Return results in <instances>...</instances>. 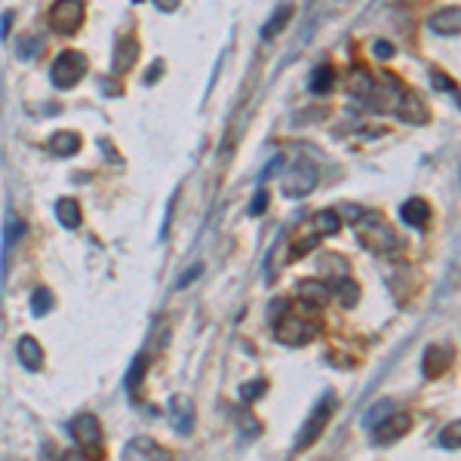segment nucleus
Returning <instances> with one entry per match:
<instances>
[{
	"mask_svg": "<svg viewBox=\"0 0 461 461\" xmlns=\"http://www.w3.org/2000/svg\"><path fill=\"white\" fill-rule=\"evenodd\" d=\"M154 6L163 13H173V10H179V0H154Z\"/></svg>",
	"mask_w": 461,
	"mask_h": 461,
	"instance_id": "nucleus-37",
	"label": "nucleus"
},
{
	"mask_svg": "<svg viewBox=\"0 0 461 461\" xmlns=\"http://www.w3.org/2000/svg\"><path fill=\"white\" fill-rule=\"evenodd\" d=\"M52 308V292L47 286H37L31 292V314L34 317H43Z\"/></svg>",
	"mask_w": 461,
	"mask_h": 461,
	"instance_id": "nucleus-25",
	"label": "nucleus"
},
{
	"mask_svg": "<svg viewBox=\"0 0 461 461\" xmlns=\"http://www.w3.org/2000/svg\"><path fill=\"white\" fill-rule=\"evenodd\" d=\"M329 296H332V289L320 280H301L298 283V298H301V305H308V308H323L326 301H329Z\"/></svg>",
	"mask_w": 461,
	"mask_h": 461,
	"instance_id": "nucleus-12",
	"label": "nucleus"
},
{
	"mask_svg": "<svg viewBox=\"0 0 461 461\" xmlns=\"http://www.w3.org/2000/svg\"><path fill=\"white\" fill-rule=\"evenodd\" d=\"M83 0H56L49 10V25L56 34H74L83 25Z\"/></svg>",
	"mask_w": 461,
	"mask_h": 461,
	"instance_id": "nucleus-6",
	"label": "nucleus"
},
{
	"mask_svg": "<svg viewBox=\"0 0 461 461\" xmlns=\"http://www.w3.org/2000/svg\"><path fill=\"white\" fill-rule=\"evenodd\" d=\"M372 52H375L378 59H391L394 56V47L387 40H375V43H372Z\"/></svg>",
	"mask_w": 461,
	"mask_h": 461,
	"instance_id": "nucleus-33",
	"label": "nucleus"
},
{
	"mask_svg": "<svg viewBox=\"0 0 461 461\" xmlns=\"http://www.w3.org/2000/svg\"><path fill=\"white\" fill-rule=\"evenodd\" d=\"M317 335H320V320H308V317H298V314H289V311L274 323V339L289 344V348L314 342Z\"/></svg>",
	"mask_w": 461,
	"mask_h": 461,
	"instance_id": "nucleus-2",
	"label": "nucleus"
},
{
	"mask_svg": "<svg viewBox=\"0 0 461 461\" xmlns=\"http://www.w3.org/2000/svg\"><path fill=\"white\" fill-rule=\"evenodd\" d=\"M71 437L81 443L83 449H99L102 446V424L93 412H81L71 421Z\"/></svg>",
	"mask_w": 461,
	"mask_h": 461,
	"instance_id": "nucleus-8",
	"label": "nucleus"
},
{
	"mask_svg": "<svg viewBox=\"0 0 461 461\" xmlns=\"http://www.w3.org/2000/svg\"><path fill=\"white\" fill-rule=\"evenodd\" d=\"M354 228H357L360 243L366 246L369 252H391V250H397V237H394L391 225H387L381 216H375V212L363 209L360 218L354 221Z\"/></svg>",
	"mask_w": 461,
	"mask_h": 461,
	"instance_id": "nucleus-1",
	"label": "nucleus"
},
{
	"mask_svg": "<svg viewBox=\"0 0 461 461\" xmlns=\"http://www.w3.org/2000/svg\"><path fill=\"white\" fill-rule=\"evenodd\" d=\"M332 289L339 292V298H342V305H344V308H351V305H357V301H360V289H357V283L348 280V277H342Z\"/></svg>",
	"mask_w": 461,
	"mask_h": 461,
	"instance_id": "nucleus-24",
	"label": "nucleus"
},
{
	"mask_svg": "<svg viewBox=\"0 0 461 461\" xmlns=\"http://www.w3.org/2000/svg\"><path fill=\"white\" fill-rule=\"evenodd\" d=\"M317 182H320V170H317V163L296 161L289 166L286 179H283V194H286V197H305V194H311L317 188Z\"/></svg>",
	"mask_w": 461,
	"mask_h": 461,
	"instance_id": "nucleus-5",
	"label": "nucleus"
},
{
	"mask_svg": "<svg viewBox=\"0 0 461 461\" xmlns=\"http://www.w3.org/2000/svg\"><path fill=\"white\" fill-rule=\"evenodd\" d=\"M49 151L56 157H74L81 151V136L77 132H56V136H49Z\"/></svg>",
	"mask_w": 461,
	"mask_h": 461,
	"instance_id": "nucleus-17",
	"label": "nucleus"
},
{
	"mask_svg": "<svg viewBox=\"0 0 461 461\" xmlns=\"http://www.w3.org/2000/svg\"><path fill=\"white\" fill-rule=\"evenodd\" d=\"M264 209H268V191L259 188V191H255V197H252V203H250V216H262Z\"/></svg>",
	"mask_w": 461,
	"mask_h": 461,
	"instance_id": "nucleus-31",
	"label": "nucleus"
},
{
	"mask_svg": "<svg viewBox=\"0 0 461 461\" xmlns=\"http://www.w3.org/2000/svg\"><path fill=\"white\" fill-rule=\"evenodd\" d=\"M56 218L62 221V228H77L81 225V203H77L74 197H62L56 200Z\"/></svg>",
	"mask_w": 461,
	"mask_h": 461,
	"instance_id": "nucleus-18",
	"label": "nucleus"
},
{
	"mask_svg": "<svg viewBox=\"0 0 461 461\" xmlns=\"http://www.w3.org/2000/svg\"><path fill=\"white\" fill-rule=\"evenodd\" d=\"M428 28L437 34H446V37H455L461 31V10L458 6H449V10H440L428 19Z\"/></svg>",
	"mask_w": 461,
	"mask_h": 461,
	"instance_id": "nucleus-11",
	"label": "nucleus"
},
{
	"mask_svg": "<svg viewBox=\"0 0 461 461\" xmlns=\"http://www.w3.org/2000/svg\"><path fill=\"white\" fill-rule=\"evenodd\" d=\"M264 391H268V381L255 378V381H246L240 387V397H243V403H255L259 397H264Z\"/></svg>",
	"mask_w": 461,
	"mask_h": 461,
	"instance_id": "nucleus-27",
	"label": "nucleus"
},
{
	"mask_svg": "<svg viewBox=\"0 0 461 461\" xmlns=\"http://www.w3.org/2000/svg\"><path fill=\"white\" fill-rule=\"evenodd\" d=\"M102 90L108 93V95H120V86L114 83V81H102Z\"/></svg>",
	"mask_w": 461,
	"mask_h": 461,
	"instance_id": "nucleus-40",
	"label": "nucleus"
},
{
	"mask_svg": "<svg viewBox=\"0 0 461 461\" xmlns=\"http://www.w3.org/2000/svg\"><path fill=\"white\" fill-rule=\"evenodd\" d=\"M83 74H86V56L77 49H65L49 68V81L56 90H71L74 83H81Z\"/></svg>",
	"mask_w": 461,
	"mask_h": 461,
	"instance_id": "nucleus-4",
	"label": "nucleus"
},
{
	"mask_svg": "<svg viewBox=\"0 0 461 461\" xmlns=\"http://www.w3.org/2000/svg\"><path fill=\"white\" fill-rule=\"evenodd\" d=\"M19 360H22L25 369L37 372L43 366V348H40V342L31 339V335H25V339L19 342Z\"/></svg>",
	"mask_w": 461,
	"mask_h": 461,
	"instance_id": "nucleus-16",
	"label": "nucleus"
},
{
	"mask_svg": "<svg viewBox=\"0 0 461 461\" xmlns=\"http://www.w3.org/2000/svg\"><path fill=\"white\" fill-rule=\"evenodd\" d=\"M314 228L320 230V234H339V228H342L339 212H332V209L317 212V216H314Z\"/></svg>",
	"mask_w": 461,
	"mask_h": 461,
	"instance_id": "nucleus-23",
	"label": "nucleus"
},
{
	"mask_svg": "<svg viewBox=\"0 0 461 461\" xmlns=\"http://www.w3.org/2000/svg\"><path fill=\"white\" fill-rule=\"evenodd\" d=\"M10 28H13V13H4L0 16V37L6 40V34H10Z\"/></svg>",
	"mask_w": 461,
	"mask_h": 461,
	"instance_id": "nucleus-36",
	"label": "nucleus"
},
{
	"mask_svg": "<svg viewBox=\"0 0 461 461\" xmlns=\"http://www.w3.org/2000/svg\"><path fill=\"white\" fill-rule=\"evenodd\" d=\"M170 412H173V428L179 433H191L194 431V403H191V397L175 394L170 400Z\"/></svg>",
	"mask_w": 461,
	"mask_h": 461,
	"instance_id": "nucleus-10",
	"label": "nucleus"
},
{
	"mask_svg": "<svg viewBox=\"0 0 461 461\" xmlns=\"http://www.w3.org/2000/svg\"><path fill=\"white\" fill-rule=\"evenodd\" d=\"M449 357H452V354L446 348H437V344L428 348V351H424V363H421L424 375H428V378H440L443 372L449 369Z\"/></svg>",
	"mask_w": 461,
	"mask_h": 461,
	"instance_id": "nucleus-14",
	"label": "nucleus"
},
{
	"mask_svg": "<svg viewBox=\"0 0 461 461\" xmlns=\"http://www.w3.org/2000/svg\"><path fill=\"white\" fill-rule=\"evenodd\" d=\"M139 59V43L132 37H120L114 43V56H111V71L114 74H127Z\"/></svg>",
	"mask_w": 461,
	"mask_h": 461,
	"instance_id": "nucleus-9",
	"label": "nucleus"
},
{
	"mask_svg": "<svg viewBox=\"0 0 461 461\" xmlns=\"http://www.w3.org/2000/svg\"><path fill=\"white\" fill-rule=\"evenodd\" d=\"M280 166H283V157L277 154V157H274V161H268V166H264V173H262V182H264V179H271L274 173H280Z\"/></svg>",
	"mask_w": 461,
	"mask_h": 461,
	"instance_id": "nucleus-35",
	"label": "nucleus"
},
{
	"mask_svg": "<svg viewBox=\"0 0 461 461\" xmlns=\"http://www.w3.org/2000/svg\"><path fill=\"white\" fill-rule=\"evenodd\" d=\"M200 274H203V268H200V264H194V268H191L188 274H182V277H179V283H175V286H179V289H185V286H188V283H191L194 277H200Z\"/></svg>",
	"mask_w": 461,
	"mask_h": 461,
	"instance_id": "nucleus-34",
	"label": "nucleus"
},
{
	"mask_svg": "<svg viewBox=\"0 0 461 461\" xmlns=\"http://www.w3.org/2000/svg\"><path fill=\"white\" fill-rule=\"evenodd\" d=\"M458 431H461V424L458 421H452L446 431H443V437H440V446H446V449H452V452H458Z\"/></svg>",
	"mask_w": 461,
	"mask_h": 461,
	"instance_id": "nucleus-30",
	"label": "nucleus"
},
{
	"mask_svg": "<svg viewBox=\"0 0 461 461\" xmlns=\"http://www.w3.org/2000/svg\"><path fill=\"white\" fill-rule=\"evenodd\" d=\"M391 412H394V400H378V403H372V406H369V412H366V415H363V424H366V428L372 431L375 424L385 421Z\"/></svg>",
	"mask_w": 461,
	"mask_h": 461,
	"instance_id": "nucleus-21",
	"label": "nucleus"
},
{
	"mask_svg": "<svg viewBox=\"0 0 461 461\" xmlns=\"http://www.w3.org/2000/svg\"><path fill=\"white\" fill-rule=\"evenodd\" d=\"M409 428H412V419L406 412H391L387 415L385 421L381 424H375V433H372V443H375V446H391V443H397L403 437V433H409Z\"/></svg>",
	"mask_w": 461,
	"mask_h": 461,
	"instance_id": "nucleus-7",
	"label": "nucleus"
},
{
	"mask_svg": "<svg viewBox=\"0 0 461 461\" xmlns=\"http://www.w3.org/2000/svg\"><path fill=\"white\" fill-rule=\"evenodd\" d=\"M289 16H292V6H289V4H286V6H280V10L274 13V19H271V22L262 28V37H264V40H274V34H280L283 28H286Z\"/></svg>",
	"mask_w": 461,
	"mask_h": 461,
	"instance_id": "nucleus-22",
	"label": "nucleus"
},
{
	"mask_svg": "<svg viewBox=\"0 0 461 461\" xmlns=\"http://www.w3.org/2000/svg\"><path fill=\"white\" fill-rule=\"evenodd\" d=\"M237 421H240V428L246 431V437H255V433L262 431V424L252 419V415H246V412H237Z\"/></svg>",
	"mask_w": 461,
	"mask_h": 461,
	"instance_id": "nucleus-32",
	"label": "nucleus"
},
{
	"mask_svg": "<svg viewBox=\"0 0 461 461\" xmlns=\"http://www.w3.org/2000/svg\"><path fill=\"white\" fill-rule=\"evenodd\" d=\"M332 412H335V397L332 394H326V397H320L317 400V406L311 409V415H308V421L301 424V431H298V440H296V452H301V449H308V446H314L317 443V437L326 431V424H329V419H332Z\"/></svg>",
	"mask_w": 461,
	"mask_h": 461,
	"instance_id": "nucleus-3",
	"label": "nucleus"
},
{
	"mask_svg": "<svg viewBox=\"0 0 461 461\" xmlns=\"http://www.w3.org/2000/svg\"><path fill=\"white\" fill-rule=\"evenodd\" d=\"M400 218L406 221V225H412V228H424V225H428V218H431V209H428V203H424L421 197H412V200H406L400 206Z\"/></svg>",
	"mask_w": 461,
	"mask_h": 461,
	"instance_id": "nucleus-15",
	"label": "nucleus"
},
{
	"mask_svg": "<svg viewBox=\"0 0 461 461\" xmlns=\"http://www.w3.org/2000/svg\"><path fill=\"white\" fill-rule=\"evenodd\" d=\"M433 83H437L440 90H452V93H455V83L446 81V77H443V74H433Z\"/></svg>",
	"mask_w": 461,
	"mask_h": 461,
	"instance_id": "nucleus-38",
	"label": "nucleus"
},
{
	"mask_svg": "<svg viewBox=\"0 0 461 461\" xmlns=\"http://www.w3.org/2000/svg\"><path fill=\"white\" fill-rule=\"evenodd\" d=\"M161 74H163V68H161V62H157V68H151L148 74H145V83H154V81H157V77H161Z\"/></svg>",
	"mask_w": 461,
	"mask_h": 461,
	"instance_id": "nucleus-39",
	"label": "nucleus"
},
{
	"mask_svg": "<svg viewBox=\"0 0 461 461\" xmlns=\"http://www.w3.org/2000/svg\"><path fill=\"white\" fill-rule=\"evenodd\" d=\"M332 83H335L332 68H329V65H320V68H314L311 81H308V90H311L314 95H326V93L332 90Z\"/></svg>",
	"mask_w": 461,
	"mask_h": 461,
	"instance_id": "nucleus-19",
	"label": "nucleus"
},
{
	"mask_svg": "<svg viewBox=\"0 0 461 461\" xmlns=\"http://www.w3.org/2000/svg\"><path fill=\"white\" fill-rule=\"evenodd\" d=\"M123 455L127 458H161V461H166L170 458V452H166L163 446H157V443L148 440V437H136L127 449H123Z\"/></svg>",
	"mask_w": 461,
	"mask_h": 461,
	"instance_id": "nucleus-13",
	"label": "nucleus"
},
{
	"mask_svg": "<svg viewBox=\"0 0 461 461\" xmlns=\"http://www.w3.org/2000/svg\"><path fill=\"white\" fill-rule=\"evenodd\" d=\"M323 274L326 277H344V274H348V264L342 262V255H326L323 259Z\"/></svg>",
	"mask_w": 461,
	"mask_h": 461,
	"instance_id": "nucleus-28",
	"label": "nucleus"
},
{
	"mask_svg": "<svg viewBox=\"0 0 461 461\" xmlns=\"http://www.w3.org/2000/svg\"><path fill=\"white\" fill-rule=\"evenodd\" d=\"M4 234H6V243H4V246L10 250V246L25 234V221H22V218H16V216H10V218H6V230H4Z\"/></svg>",
	"mask_w": 461,
	"mask_h": 461,
	"instance_id": "nucleus-29",
	"label": "nucleus"
},
{
	"mask_svg": "<svg viewBox=\"0 0 461 461\" xmlns=\"http://www.w3.org/2000/svg\"><path fill=\"white\" fill-rule=\"evenodd\" d=\"M145 372H148V357L141 354V357H136L132 360V366H129V372H127V391L136 397L139 394V387H141V378H145Z\"/></svg>",
	"mask_w": 461,
	"mask_h": 461,
	"instance_id": "nucleus-20",
	"label": "nucleus"
},
{
	"mask_svg": "<svg viewBox=\"0 0 461 461\" xmlns=\"http://www.w3.org/2000/svg\"><path fill=\"white\" fill-rule=\"evenodd\" d=\"M16 52H19V59H37L40 52H43V40L40 37H22L19 40V47H16Z\"/></svg>",
	"mask_w": 461,
	"mask_h": 461,
	"instance_id": "nucleus-26",
	"label": "nucleus"
}]
</instances>
